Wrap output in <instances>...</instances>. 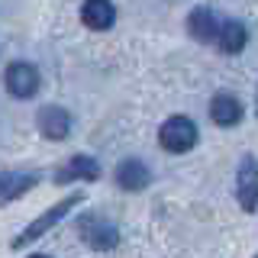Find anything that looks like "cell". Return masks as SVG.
<instances>
[{"label": "cell", "instance_id": "cell-1", "mask_svg": "<svg viewBox=\"0 0 258 258\" xmlns=\"http://www.w3.org/2000/svg\"><path fill=\"white\" fill-rule=\"evenodd\" d=\"M81 200H84V197H81V194H71V197H64V200H61V204L48 207V210H45L42 216H36V220H32V223L26 226V229H23L20 236L13 239V248H23V245H29V242L42 239V236H45L48 229H52L55 223H58V220H64V216H68V210H75V207L81 204Z\"/></svg>", "mask_w": 258, "mask_h": 258}, {"label": "cell", "instance_id": "cell-2", "mask_svg": "<svg viewBox=\"0 0 258 258\" xmlns=\"http://www.w3.org/2000/svg\"><path fill=\"white\" fill-rule=\"evenodd\" d=\"M158 142H161L165 152H174V155L190 152L194 145H197V126H194L187 116H171V119H165V126H161Z\"/></svg>", "mask_w": 258, "mask_h": 258}, {"label": "cell", "instance_id": "cell-3", "mask_svg": "<svg viewBox=\"0 0 258 258\" xmlns=\"http://www.w3.org/2000/svg\"><path fill=\"white\" fill-rule=\"evenodd\" d=\"M236 197H239L242 210H255V204H258V158H252V155H245L239 161Z\"/></svg>", "mask_w": 258, "mask_h": 258}, {"label": "cell", "instance_id": "cell-4", "mask_svg": "<svg viewBox=\"0 0 258 258\" xmlns=\"http://www.w3.org/2000/svg\"><path fill=\"white\" fill-rule=\"evenodd\" d=\"M4 81H7V91L13 97H20V100H26V97H32L39 91V71L26 61H13L10 68H7Z\"/></svg>", "mask_w": 258, "mask_h": 258}, {"label": "cell", "instance_id": "cell-5", "mask_svg": "<svg viewBox=\"0 0 258 258\" xmlns=\"http://www.w3.org/2000/svg\"><path fill=\"white\" fill-rule=\"evenodd\" d=\"M78 232L84 236L87 245H94V248H113L119 242L116 226L103 223L100 216H81V220H78Z\"/></svg>", "mask_w": 258, "mask_h": 258}, {"label": "cell", "instance_id": "cell-6", "mask_svg": "<svg viewBox=\"0 0 258 258\" xmlns=\"http://www.w3.org/2000/svg\"><path fill=\"white\" fill-rule=\"evenodd\" d=\"M149 181H152V171L139 158H126L116 165V184L123 190H142V187H149Z\"/></svg>", "mask_w": 258, "mask_h": 258}, {"label": "cell", "instance_id": "cell-7", "mask_svg": "<svg viewBox=\"0 0 258 258\" xmlns=\"http://www.w3.org/2000/svg\"><path fill=\"white\" fill-rule=\"evenodd\" d=\"M81 20H84L87 29H110L113 20H116V7L110 0H84Z\"/></svg>", "mask_w": 258, "mask_h": 258}, {"label": "cell", "instance_id": "cell-8", "mask_svg": "<svg viewBox=\"0 0 258 258\" xmlns=\"http://www.w3.org/2000/svg\"><path fill=\"white\" fill-rule=\"evenodd\" d=\"M39 129H42L45 139H64L71 133V116L61 107H42L39 110Z\"/></svg>", "mask_w": 258, "mask_h": 258}, {"label": "cell", "instance_id": "cell-9", "mask_svg": "<svg viewBox=\"0 0 258 258\" xmlns=\"http://www.w3.org/2000/svg\"><path fill=\"white\" fill-rule=\"evenodd\" d=\"M78 177H81V181H97V177H100V165H97L94 158H87V155H75L64 168L55 171V181H58V184L78 181Z\"/></svg>", "mask_w": 258, "mask_h": 258}, {"label": "cell", "instance_id": "cell-10", "mask_svg": "<svg viewBox=\"0 0 258 258\" xmlns=\"http://www.w3.org/2000/svg\"><path fill=\"white\" fill-rule=\"evenodd\" d=\"M245 42H248V29L242 26L239 20H223V23H220V32H216V45H220L226 55L242 52V48H245Z\"/></svg>", "mask_w": 258, "mask_h": 258}, {"label": "cell", "instance_id": "cell-11", "mask_svg": "<svg viewBox=\"0 0 258 258\" xmlns=\"http://www.w3.org/2000/svg\"><path fill=\"white\" fill-rule=\"evenodd\" d=\"M210 119L216 126H236L242 119V103L232 94H216L213 103H210Z\"/></svg>", "mask_w": 258, "mask_h": 258}, {"label": "cell", "instance_id": "cell-12", "mask_svg": "<svg viewBox=\"0 0 258 258\" xmlns=\"http://www.w3.org/2000/svg\"><path fill=\"white\" fill-rule=\"evenodd\" d=\"M187 29H190L194 39H204V42H210V39H216V32H220V20H216L207 7H197V10L187 16Z\"/></svg>", "mask_w": 258, "mask_h": 258}, {"label": "cell", "instance_id": "cell-13", "mask_svg": "<svg viewBox=\"0 0 258 258\" xmlns=\"http://www.w3.org/2000/svg\"><path fill=\"white\" fill-rule=\"evenodd\" d=\"M39 177L36 174H0V204H10L20 194H26Z\"/></svg>", "mask_w": 258, "mask_h": 258}]
</instances>
